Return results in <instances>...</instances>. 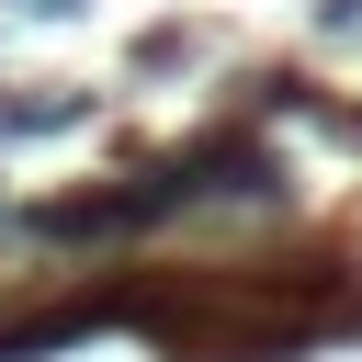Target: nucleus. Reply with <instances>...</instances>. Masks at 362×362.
<instances>
[{
  "label": "nucleus",
  "mask_w": 362,
  "mask_h": 362,
  "mask_svg": "<svg viewBox=\"0 0 362 362\" xmlns=\"http://www.w3.org/2000/svg\"><path fill=\"white\" fill-rule=\"evenodd\" d=\"M147 181L170 192V215H192V204H283V192H294V181H283V147H272L260 124H204V136H181Z\"/></svg>",
  "instance_id": "1"
},
{
  "label": "nucleus",
  "mask_w": 362,
  "mask_h": 362,
  "mask_svg": "<svg viewBox=\"0 0 362 362\" xmlns=\"http://www.w3.org/2000/svg\"><path fill=\"white\" fill-rule=\"evenodd\" d=\"M23 226H34L45 249H113V238H147V226H170V192L136 170V181H90V192H45Z\"/></svg>",
  "instance_id": "2"
},
{
  "label": "nucleus",
  "mask_w": 362,
  "mask_h": 362,
  "mask_svg": "<svg viewBox=\"0 0 362 362\" xmlns=\"http://www.w3.org/2000/svg\"><path fill=\"white\" fill-rule=\"evenodd\" d=\"M90 113V90H0V136H68Z\"/></svg>",
  "instance_id": "3"
},
{
  "label": "nucleus",
  "mask_w": 362,
  "mask_h": 362,
  "mask_svg": "<svg viewBox=\"0 0 362 362\" xmlns=\"http://www.w3.org/2000/svg\"><path fill=\"white\" fill-rule=\"evenodd\" d=\"M238 113H305V79L294 68H249L238 79Z\"/></svg>",
  "instance_id": "4"
},
{
  "label": "nucleus",
  "mask_w": 362,
  "mask_h": 362,
  "mask_svg": "<svg viewBox=\"0 0 362 362\" xmlns=\"http://www.w3.org/2000/svg\"><path fill=\"white\" fill-rule=\"evenodd\" d=\"M181 57H192V23H147V34H136V68H147V79L181 68Z\"/></svg>",
  "instance_id": "5"
},
{
  "label": "nucleus",
  "mask_w": 362,
  "mask_h": 362,
  "mask_svg": "<svg viewBox=\"0 0 362 362\" xmlns=\"http://www.w3.org/2000/svg\"><path fill=\"white\" fill-rule=\"evenodd\" d=\"M339 136H351V147H362V113H339Z\"/></svg>",
  "instance_id": "6"
},
{
  "label": "nucleus",
  "mask_w": 362,
  "mask_h": 362,
  "mask_svg": "<svg viewBox=\"0 0 362 362\" xmlns=\"http://www.w3.org/2000/svg\"><path fill=\"white\" fill-rule=\"evenodd\" d=\"M23 11H79V0H23Z\"/></svg>",
  "instance_id": "7"
}]
</instances>
